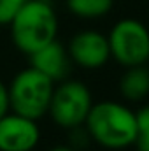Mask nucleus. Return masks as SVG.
Here are the masks:
<instances>
[{"mask_svg":"<svg viewBox=\"0 0 149 151\" xmlns=\"http://www.w3.org/2000/svg\"><path fill=\"white\" fill-rule=\"evenodd\" d=\"M9 27L14 46L25 55H32L46 44L56 40L58 18L47 2L28 0Z\"/></svg>","mask_w":149,"mask_h":151,"instance_id":"2","label":"nucleus"},{"mask_svg":"<svg viewBox=\"0 0 149 151\" xmlns=\"http://www.w3.org/2000/svg\"><path fill=\"white\" fill-rule=\"evenodd\" d=\"M40 139L37 121L21 114H4L0 118V151H32Z\"/></svg>","mask_w":149,"mask_h":151,"instance_id":"7","label":"nucleus"},{"mask_svg":"<svg viewBox=\"0 0 149 151\" xmlns=\"http://www.w3.org/2000/svg\"><path fill=\"white\" fill-rule=\"evenodd\" d=\"M32 151H34V150H32Z\"/></svg>","mask_w":149,"mask_h":151,"instance_id":"15","label":"nucleus"},{"mask_svg":"<svg viewBox=\"0 0 149 151\" xmlns=\"http://www.w3.org/2000/svg\"><path fill=\"white\" fill-rule=\"evenodd\" d=\"M111 56L123 67L144 65L149 60V30L133 18L119 19L107 35Z\"/></svg>","mask_w":149,"mask_h":151,"instance_id":"4","label":"nucleus"},{"mask_svg":"<svg viewBox=\"0 0 149 151\" xmlns=\"http://www.w3.org/2000/svg\"><path fill=\"white\" fill-rule=\"evenodd\" d=\"M84 123L91 139L107 150H123L135 144L137 114L123 104L112 100L93 104Z\"/></svg>","mask_w":149,"mask_h":151,"instance_id":"1","label":"nucleus"},{"mask_svg":"<svg viewBox=\"0 0 149 151\" xmlns=\"http://www.w3.org/2000/svg\"><path fill=\"white\" fill-rule=\"evenodd\" d=\"M69 56L82 69H100L111 58L109 40L97 30L77 32L69 42Z\"/></svg>","mask_w":149,"mask_h":151,"instance_id":"6","label":"nucleus"},{"mask_svg":"<svg viewBox=\"0 0 149 151\" xmlns=\"http://www.w3.org/2000/svg\"><path fill=\"white\" fill-rule=\"evenodd\" d=\"M28 56H30V65L40 70L42 74H46L47 77H51L54 83L65 79V76L69 74L70 62H72L69 56V51L58 40L46 44L44 47L37 49L35 53Z\"/></svg>","mask_w":149,"mask_h":151,"instance_id":"8","label":"nucleus"},{"mask_svg":"<svg viewBox=\"0 0 149 151\" xmlns=\"http://www.w3.org/2000/svg\"><path fill=\"white\" fill-rule=\"evenodd\" d=\"M114 5V0H67L69 11L86 19L105 16Z\"/></svg>","mask_w":149,"mask_h":151,"instance_id":"10","label":"nucleus"},{"mask_svg":"<svg viewBox=\"0 0 149 151\" xmlns=\"http://www.w3.org/2000/svg\"><path fill=\"white\" fill-rule=\"evenodd\" d=\"M7 91L9 109H12V113L39 121L44 114H47L54 91V81L30 65L16 74Z\"/></svg>","mask_w":149,"mask_h":151,"instance_id":"3","label":"nucleus"},{"mask_svg":"<svg viewBox=\"0 0 149 151\" xmlns=\"http://www.w3.org/2000/svg\"><path fill=\"white\" fill-rule=\"evenodd\" d=\"M121 93L128 100H142L149 93V70L144 65L128 67L119 83Z\"/></svg>","mask_w":149,"mask_h":151,"instance_id":"9","label":"nucleus"},{"mask_svg":"<svg viewBox=\"0 0 149 151\" xmlns=\"http://www.w3.org/2000/svg\"><path fill=\"white\" fill-rule=\"evenodd\" d=\"M28 0H0V25H9Z\"/></svg>","mask_w":149,"mask_h":151,"instance_id":"12","label":"nucleus"},{"mask_svg":"<svg viewBox=\"0 0 149 151\" xmlns=\"http://www.w3.org/2000/svg\"><path fill=\"white\" fill-rule=\"evenodd\" d=\"M51 151H72L70 148H65V146H58V148H53Z\"/></svg>","mask_w":149,"mask_h":151,"instance_id":"14","label":"nucleus"},{"mask_svg":"<svg viewBox=\"0 0 149 151\" xmlns=\"http://www.w3.org/2000/svg\"><path fill=\"white\" fill-rule=\"evenodd\" d=\"M137 114V139L135 146L139 151H149V106L142 107Z\"/></svg>","mask_w":149,"mask_h":151,"instance_id":"11","label":"nucleus"},{"mask_svg":"<svg viewBox=\"0 0 149 151\" xmlns=\"http://www.w3.org/2000/svg\"><path fill=\"white\" fill-rule=\"evenodd\" d=\"M91 106L93 100L86 84L79 81H65L54 88L47 114L63 128H77L84 125Z\"/></svg>","mask_w":149,"mask_h":151,"instance_id":"5","label":"nucleus"},{"mask_svg":"<svg viewBox=\"0 0 149 151\" xmlns=\"http://www.w3.org/2000/svg\"><path fill=\"white\" fill-rule=\"evenodd\" d=\"M7 113H9V91H7V86L0 79V118Z\"/></svg>","mask_w":149,"mask_h":151,"instance_id":"13","label":"nucleus"}]
</instances>
